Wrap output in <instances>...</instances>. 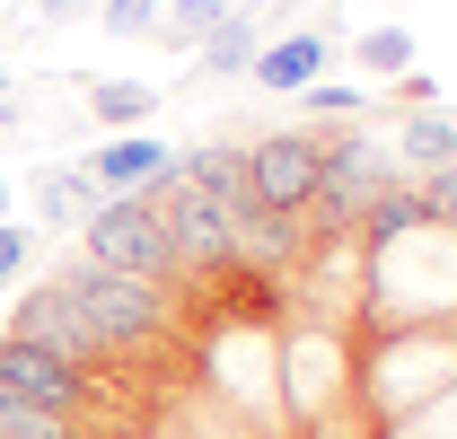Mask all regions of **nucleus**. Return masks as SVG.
I'll return each instance as SVG.
<instances>
[{"label":"nucleus","instance_id":"22","mask_svg":"<svg viewBox=\"0 0 457 439\" xmlns=\"http://www.w3.org/2000/svg\"><path fill=\"white\" fill-rule=\"evenodd\" d=\"M0 211H9V176H0Z\"/></svg>","mask_w":457,"mask_h":439},{"label":"nucleus","instance_id":"11","mask_svg":"<svg viewBox=\"0 0 457 439\" xmlns=\"http://www.w3.org/2000/svg\"><path fill=\"white\" fill-rule=\"evenodd\" d=\"M97 203H106V194H97L88 167H54V176H45V220H54V228H88Z\"/></svg>","mask_w":457,"mask_h":439},{"label":"nucleus","instance_id":"18","mask_svg":"<svg viewBox=\"0 0 457 439\" xmlns=\"http://www.w3.org/2000/svg\"><path fill=\"white\" fill-rule=\"evenodd\" d=\"M168 0H106V36H159Z\"/></svg>","mask_w":457,"mask_h":439},{"label":"nucleus","instance_id":"21","mask_svg":"<svg viewBox=\"0 0 457 439\" xmlns=\"http://www.w3.org/2000/svg\"><path fill=\"white\" fill-rule=\"evenodd\" d=\"M299 97H308V106H317V114H352V106H361V97H352L343 79H317V88H299Z\"/></svg>","mask_w":457,"mask_h":439},{"label":"nucleus","instance_id":"2","mask_svg":"<svg viewBox=\"0 0 457 439\" xmlns=\"http://www.w3.org/2000/svg\"><path fill=\"white\" fill-rule=\"evenodd\" d=\"M79 246H88L79 264H97V273H132V281H159V290L194 281V264L176 255V237H168V220L150 211V194L141 203H97V220H88Z\"/></svg>","mask_w":457,"mask_h":439},{"label":"nucleus","instance_id":"1","mask_svg":"<svg viewBox=\"0 0 457 439\" xmlns=\"http://www.w3.org/2000/svg\"><path fill=\"white\" fill-rule=\"evenodd\" d=\"M54 281L71 290V308L88 317V334L106 343L114 360H176V299L159 281L97 273V264H62Z\"/></svg>","mask_w":457,"mask_h":439},{"label":"nucleus","instance_id":"23","mask_svg":"<svg viewBox=\"0 0 457 439\" xmlns=\"http://www.w3.org/2000/svg\"><path fill=\"white\" fill-rule=\"evenodd\" d=\"M0 97H9V79H0Z\"/></svg>","mask_w":457,"mask_h":439},{"label":"nucleus","instance_id":"5","mask_svg":"<svg viewBox=\"0 0 457 439\" xmlns=\"http://www.w3.org/2000/svg\"><path fill=\"white\" fill-rule=\"evenodd\" d=\"M387 185H396V176H387V159H378L361 132H352V141H326V167H317V203H308V211H317V246H335V237H343V228H352L361 211H370Z\"/></svg>","mask_w":457,"mask_h":439},{"label":"nucleus","instance_id":"16","mask_svg":"<svg viewBox=\"0 0 457 439\" xmlns=\"http://www.w3.org/2000/svg\"><path fill=\"white\" fill-rule=\"evenodd\" d=\"M220 18H237L228 0H168V9H159V36H168V45H203Z\"/></svg>","mask_w":457,"mask_h":439},{"label":"nucleus","instance_id":"14","mask_svg":"<svg viewBox=\"0 0 457 439\" xmlns=\"http://www.w3.org/2000/svg\"><path fill=\"white\" fill-rule=\"evenodd\" d=\"M0 439H88V422H71L54 404H27V395L0 386Z\"/></svg>","mask_w":457,"mask_h":439},{"label":"nucleus","instance_id":"6","mask_svg":"<svg viewBox=\"0 0 457 439\" xmlns=\"http://www.w3.org/2000/svg\"><path fill=\"white\" fill-rule=\"evenodd\" d=\"M150 211L168 220L176 255H185L194 273H212V264H237V220H228L220 203L203 194V185H185L176 167H168V176H159V185H150Z\"/></svg>","mask_w":457,"mask_h":439},{"label":"nucleus","instance_id":"17","mask_svg":"<svg viewBox=\"0 0 457 439\" xmlns=\"http://www.w3.org/2000/svg\"><path fill=\"white\" fill-rule=\"evenodd\" d=\"M203 70H255V27L246 18H220L203 36Z\"/></svg>","mask_w":457,"mask_h":439},{"label":"nucleus","instance_id":"15","mask_svg":"<svg viewBox=\"0 0 457 439\" xmlns=\"http://www.w3.org/2000/svg\"><path fill=\"white\" fill-rule=\"evenodd\" d=\"M352 62L378 70V79H404V70H413V36H404V27H361V36H352Z\"/></svg>","mask_w":457,"mask_h":439},{"label":"nucleus","instance_id":"13","mask_svg":"<svg viewBox=\"0 0 457 439\" xmlns=\"http://www.w3.org/2000/svg\"><path fill=\"white\" fill-rule=\"evenodd\" d=\"M150 106H159V88H150V79H97V88H88V114L114 123V132H141Z\"/></svg>","mask_w":457,"mask_h":439},{"label":"nucleus","instance_id":"12","mask_svg":"<svg viewBox=\"0 0 457 439\" xmlns=\"http://www.w3.org/2000/svg\"><path fill=\"white\" fill-rule=\"evenodd\" d=\"M396 159L422 167V176H440V167L457 159V114H413V123L396 132Z\"/></svg>","mask_w":457,"mask_h":439},{"label":"nucleus","instance_id":"10","mask_svg":"<svg viewBox=\"0 0 457 439\" xmlns=\"http://www.w3.org/2000/svg\"><path fill=\"white\" fill-rule=\"evenodd\" d=\"M255 79H264V88H317V79H326V36L299 27V36L255 45Z\"/></svg>","mask_w":457,"mask_h":439},{"label":"nucleus","instance_id":"9","mask_svg":"<svg viewBox=\"0 0 457 439\" xmlns=\"http://www.w3.org/2000/svg\"><path fill=\"white\" fill-rule=\"evenodd\" d=\"M176 176H185V185H203V194L237 220V237H246V220H255V194H246V150H228V141L176 150Z\"/></svg>","mask_w":457,"mask_h":439},{"label":"nucleus","instance_id":"8","mask_svg":"<svg viewBox=\"0 0 457 439\" xmlns=\"http://www.w3.org/2000/svg\"><path fill=\"white\" fill-rule=\"evenodd\" d=\"M168 167H176L168 141H150V132H123V141H106V150L88 159V176H97V194H106V203H141V194H150Z\"/></svg>","mask_w":457,"mask_h":439},{"label":"nucleus","instance_id":"20","mask_svg":"<svg viewBox=\"0 0 457 439\" xmlns=\"http://www.w3.org/2000/svg\"><path fill=\"white\" fill-rule=\"evenodd\" d=\"M27 255H36V237H27V228H9V220H0V281H9V273H27Z\"/></svg>","mask_w":457,"mask_h":439},{"label":"nucleus","instance_id":"3","mask_svg":"<svg viewBox=\"0 0 457 439\" xmlns=\"http://www.w3.org/2000/svg\"><path fill=\"white\" fill-rule=\"evenodd\" d=\"M9 334H18V343H36V352H54V360H71L79 378L97 386V404H123V378H114L123 360L88 334V317L71 308V290H62V281L27 290V299H18V317H9Z\"/></svg>","mask_w":457,"mask_h":439},{"label":"nucleus","instance_id":"19","mask_svg":"<svg viewBox=\"0 0 457 439\" xmlns=\"http://www.w3.org/2000/svg\"><path fill=\"white\" fill-rule=\"evenodd\" d=\"M422 211H431V228H457V159L422 185Z\"/></svg>","mask_w":457,"mask_h":439},{"label":"nucleus","instance_id":"7","mask_svg":"<svg viewBox=\"0 0 457 439\" xmlns=\"http://www.w3.org/2000/svg\"><path fill=\"white\" fill-rule=\"evenodd\" d=\"M0 386H9V395H27V404H54V413H71V422H88V413H97V386L79 378L71 360L36 352V343H18V334H0Z\"/></svg>","mask_w":457,"mask_h":439},{"label":"nucleus","instance_id":"4","mask_svg":"<svg viewBox=\"0 0 457 439\" xmlns=\"http://www.w3.org/2000/svg\"><path fill=\"white\" fill-rule=\"evenodd\" d=\"M317 167H326L317 132H264V141H246V194H255V211L299 220L317 203Z\"/></svg>","mask_w":457,"mask_h":439}]
</instances>
